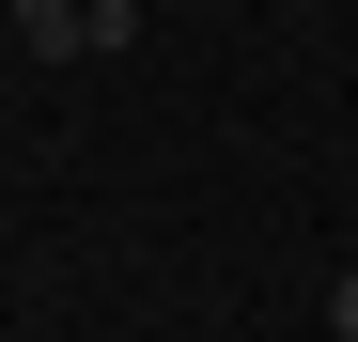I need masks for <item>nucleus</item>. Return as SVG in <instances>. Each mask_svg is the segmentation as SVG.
I'll return each instance as SVG.
<instances>
[{"mask_svg": "<svg viewBox=\"0 0 358 342\" xmlns=\"http://www.w3.org/2000/svg\"><path fill=\"white\" fill-rule=\"evenodd\" d=\"M16 47L31 63H94V0H16Z\"/></svg>", "mask_w": 358, "mask_h": 342, "instance_id": "nucleus-1", "label": "nucleus"}, {"mask_svg": "<svg viewBox=\"0 0 358 342\" xmlns=\"http://www.w3.org/2000/svg\"><path fill=\"white\" fill-rule=\"evenodd\" d=\"M327 342H358V265H343V280H327Z\"/></svg>", "mask_w": 358, "mask_h": 342, "instance_id": "nucleus-2", "label": "nucleus"}, {"mask_svg": "<svg viewBox=\"0 0 358 342\" xmlns=\"http://www.w3.org/2000/svg\"><path fill=\"white\" fill-rule=\"evenodd\" d=\"M0 125H16V94H0Z\"/></svg>", "mask_w": 358, "mask_h": 342, "instance_id": "nucleus-3", "label": "nucleus"}]
</instances>
